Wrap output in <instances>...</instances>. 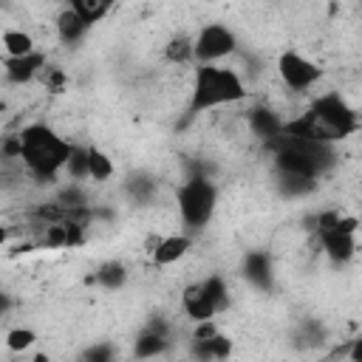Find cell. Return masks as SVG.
<instances>
[{"mask_svg":"<svg viewBox=\"0 0 362 362\" xmlns=\"http://www.w3.org/2000/svg\"><path fill=\"white\" fill-rule=\"evenodd\" d=\"M362 130V113L339 90H322L308 99V105L283 122L286 136L311 139L320 144H342Z\"/></svg>","mask_w":362,"mask_h":362,"instance_id":"1","label":"cell"},{"mask_svg":"<svg viewBox=\"0 0 362 362\" xmlns=\"http://www.w3.org/2000/svg\"><path fill=\"white\" fill-rule=\"evenodd\" d=\"M17 141H20L17 161L23 164L25 175H31L34 181H45V184L59 181L65 175L71 156L76 153V144L48 122L23 124L17 130Z\"/></svg>","mask_w":362,"mask_h":362,"instance_id":"2","label":"cell"},{"mask_svg":"<svg viewBox=\"0 0 362 362\" xmlns=\"http://www.w3.org/2000/svg\"><path fill=\"white\" fill-rule=\"evenodd\" d=\"M249 85L243 74L226 62H206L192 65L189 74V90H187V116H204L218 107H232L249 99Z\"/></svg>","mask_w":362,"mask_h":362,"instance_id":"3","label":"cell"},{"mask_svg":"<svg viewBox=\"0 0 362 362\" xmlns=\"http://www.w3.org/2000/svg\"><path fill=\"white\" fill-rule=\"evenodd\" d=\"M266 150H272V170L283 175H297L308 181H322L339 161L337 144H320L311 139H297V136H274L266 141Z\"/></svg>","mask_w":362,"mask_h":362,"instance_id":"4","label":"cell"},{"mask_svg":"<svg viewBox=\"0 0 362 362\" xmlns=\"http://www.w3.org/2000/svg\"><path fill=\"white\" fill-rule=\"evenodd\" d=\"M218 201H221L218 184L204 170H192L175 189V215L189 235H198L212 223L218 212Z\"/></svg>","mask_w":362,"mask_h":362,"instance_id":"5","label":"cell"},{"mask_svg":"<svg viewBox=\"0 0 362 362\" xmlns=\"http://www.w3.org/2000/svg\"><path fill=\"white\" fill-rule=\"evenodd\" d=\"M314 235L320 243V252L331 263H351L359 255V221L354 215H345L339 209H322L314 215Z\"/></svg>","mask_w":362,"mask_h":362,"instance_id":"6","label":"cell"},{"mask_svg":"<svg viewBox=\"0 0 362 362\" xmlns=\"http://www.w3.org/2000/svg\"><path fill=\"white\" fill-rule=\"evenodd\" d=\"M229 308V286L221 274H206L181 288V311L189 322L215 320Z\"/></svg>","mask_w":362,"mask_h":362,"instance_id":"7","label":"cell"},{"mask_svg":"<svg viewBox=\"0 0 362 362\" xmlns=\"http://www.w3.org/2000/svg\"><path fill=\"white\" fill-rule=\"evenodd\" d=\"M274 68H277L280 85H283L288 93H297V96L311 93V88L322 79V68H320L314 59H308L305 54L294 51V48L280 51Z\"/></svg>","mask_w":362,"mask_h":362,"instance_id":"8","label":"cell"},{"mask_svg":"<svg viewBox=\"0 0 362 362\" xmlns=\"http://www.w3.org/2000/svg\"><path fill=\"white\" fill-rule=\"evenodd\" d=\"M195 42V65H206V62H223L229 57L238 54V34L232 25L226 23H206L195 31L192 37Z\"/></svg>","mask_w":362,"mask_h":362,"instance_id":"9","label":"cell"},{"mask_svg":"<svg viewBox=\"0 0 362 362\" xmlns=\"http://www.w3.org/2000/svg\"><path fill=\"white\" fill-rule=\"evenodd\" d=\"M45 65H48V59H45L42 51H34V54H25V57H6L3 59L6 85H14V88L34 85Z\"/></svg>","mask_w":362,"mask_h":362,"instance_id":"10","label":"cell"},{"mask_svg":"<svg viewBox=\"0 0 362 362\" xmlns=\"http://www.w3.org/2000/svg\"><path fill=\"white\" fill-rule=\"evenodd\" d=\"M189 252H192V235L189 232H170V235L158 238V243L150 252V257H153V266L170 269V266L181 263Z\"/></svg>","mask_w":362,"mask_h":362,"instance_id":"11","label":"cell"},{"mask_svg":"<svg viewBox=\"0 0 362 362\" xmlns=\"http://www.w3.org/2000/svg\"><path fill=\"white\" fill-rule=\"evenodd\" d=\"M283 122L286 119H280V113L269 105H255L246 110V127H249L252 139H257L263 144L283 133Z\"/></svg>","mask_w":362,"mask_h":362,"instance_id":"12","label":"cell"},{"mask_svg":"<svg viewBox=\"0 0 362 362\" xmlns=\"http://www.w3.org/2000/svg\"><path fill=\"white\" fill-rule=\"evenodd\" d=\"M240 269H243V277L255 288H260V291H269L272 288V283H274V263H272V255L269 252H260V249L246 252Z\"/></svg>","mask_w":362,"mask_h":362,"instance_id":"13","label":"cell"},{"mask_svg":"<svg viewBox=\"0 0 362 362\" xmlns=\"http://www.w3.org/2000/svg\"><path fill=\"white\" fill-rule=\"evenodd\" d=\"M88 31H90V25L71 6H65V8L57 11V17H54V34H57V40L62 45H79L88 37Z\"/></svg>","mask_w":362,"mask_h":362,"instance_id":"14","label":"cell"},{"mask_svg":"<svg viewBox=\"0 0 362 362\" xmlns=\"http://www.w3.org/2000/svg\"><path fill=\"white\" fill-rule=\"evenodd\" d=\"M82 156H85V181L102 184V181H107L113 175V158L105 150H99L96 144H85Z\"/></svg>","mask_w":362,"mask_h":362,"instance_id":"15","label":"cell"},{"mask_svg":"<svg viewBox=\"0 0 362 362\" xmlns=\"http://www.w3.org/2000/svg\"><path fill=\"white\" fill-rule=\"evenodd\" d=\"M164 62L173 68L195 65V42L189 34H173L164 45Z\"/></svg>","mask_w":362,"mask_h":362,"instance_id":"16","label":"cell"},{"mask_svg":"<svg viewBox=\"0 0 362 362\" xmlns=\"http://www.w3.org/2000/svg\"><path fill=\"white\" fill-rule=\"evenodd\" d=\"M65 3H68V6H71V8H74L90 28H93V25L102 23V20H105L122 0H65Z\"/></svg>","mask_w":362,"mask_h":362,"instance_id":"17","label":"cell"},{"mask_svg":"<svg viewBox=\"0 0 362 362\" xmlns=\"http://www.w3.org/2000/svg\"><path fill=\"white\" fill-rule=\"evenodd\" d=\"M93 280H96V286H102L105 291H119V288L127 283V266H124L122 260H105V263L96 266Z\"/></svg>","mask_w":362,"mask_h":362,"instance_id":"18","label":"cell"},{"mask_svg":"<svg viewBox=\"0 0 362 362\" xmlns=\"http://www.w3.org/2000/svg\"><path fill=\"white\" fill-rule=\"evenodd\" d=\"M3 51H6V57H25V54H34L40 48H37V42H34V37L28 31L6 28L3 31Z\"/></svg>","mask_w":362,"mask_h":362,"instance_id":"19","label":"cell"},{"mask_svg":"<svg viewBox=\"0 0 362 362\" xmlns=\"http://www.w3.org/2000/svg\"><path fill=\"white\" fill-rule=\"evenodd\" d=\"M37 345V331L28 328V325H17V328H8L6 331V348L14 351V354H25L28 348Z\"/></svg>","mask_w":362,"mask_h":362,"instance_id":"20","label":"cell"},{"mask_svg":"<svg viewBox=\"0 0 362 362\" xmlns=\"http://www.w3.org/2000/svg\"><path fill=\"white\" fill-rule=\"evenodd\" d=\"M37 82H40L48 93H65V90H68V71L59 68V65H54V62H48V65L42 68V74H40Z\"/></svg>","mask_w":362,"mask_h":362,"instance_id":"21","label":"cell"},{"mask_svg":"<svg viewBox=\"0 0 362 362\" xmlns=\"http://www.w3.org/2000/svg\"><path fill=\"white\" fill-rule=\"evenodd\" d=\"M116 351H113V345H93V348H88V351H82V356L85 359H110Z\"/></svg>","mask_w":362,"mask_h":362,"instance_id":"22","label":"cell"},{"mask_svg":"<svg viewBox=\"0 0 362 362\" xmlns=\"http://www.w3.org/2000/svg\"><path fill=\"white\" fill-rule=\"evenodd\" d=\"M348 356H351L354 362H362V334L348 342Z\"/></svg>","mask_w":362,"mask_h":362,"instance_id":"23","label":"cell"},{"mask_svg":"<svg viewBox=\"0 0 362 362\" xmlns=\"http://www.w3.org/2000/svg\"><path fill=\"white\" fill-rule=\"evenodd\" d=\"M359 198H362V175H359Z\"/></svg>","mask_w":362,"mask_h":362,"instance_id":"24","label":"cell"}]
</instances>
